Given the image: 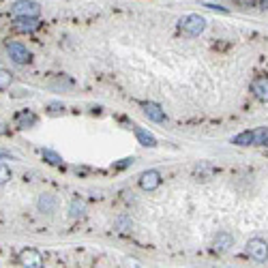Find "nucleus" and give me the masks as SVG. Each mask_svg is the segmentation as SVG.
Returning a JSON list of instances; mask_svg holds the SVG:
<instances>
[{"label":"nucleus","instance_id":"1","mask_svg":"<svg viewBox=\"0 0 268 268\" xmlns=\"http://www.w3.org/2000/svg\"><path fill=\"white\" fill-rule=\"evenodd\" d=\"M178 24H180V30H183L185 34H189V37H198V34L204 32L206 19L202 15H198V13H189V15H185Z\"/></svg>","mask_w":268,"mask_h":268},{"label":"nucleus","instance_id":"2","mask_svg":"<svg viewBox=\"0 0 268 268\" xmlns=\"http://www.w3.org/2000/svg\"><path fill=\"white\" fill-rule=\"evenodd\" d=\"M11 13L15 17H39L41 4L37 0H17V2H13Z\"/></svg>","mask_w":268,"mask_h":268},{"label":"nucleus","instance_id":"3","mask_svg":"<svg viewBox=\"0 0 268 268\" xmlns=\"http://www.w3.org/2000/svg\"><path fill=\"white\" fill-rule=\"evenodd\" d=\"M247 253L256 262H266L268 260V243L262 238H251L247 243Z\"/></svg>","mask_w":268,"mask_h":268},{"label":"nucleus","instance_id":"4","mask_svg":"<svg viewBox=\"0 0 268 268\" xmlns=\"http://www.w3.org/2000/svg\"><path fill=\"white\" fill-rule=\"evenodd\" d=\"M6 52H9L11 60L15 64H28L32 58L30 52H28V47L21 45V43H9V45H6Z\"/></svg>","mask_w":268,"mask_h":268},{"label":"nucleus","instance_id":"5","mask_svg":"<svg viewBox=\"0 0 268 268\" xmlns=\"http://www.w3.org/2000/svg\"><path fill=\"white\" fill-rule=\"evenodd\" d=\"M159 185H161V174L157 170H148L140 176V187L144 191H155Z\"/></svg>","mask_w":268,"mask_h":268},{"label":"nucleus","instance_id":"6","mask_svg":"<svg viewBox=\"0 0 268 268\" xmlns=\"http://www.w3.org/2000/svg\"><path fill=\"white\" fill-rule=\"evenodd\" d=\"M19 264L21 266H30V268H41L43 266V258L39 251L34 249H24L19 253Z\"/></svg>","mask_w":268,"mask_h":268},{"label":"nucleus","instance_id":"7","mask_svg":"<svg viewBox=\"0 0 268 268\" xmlns=\"http://www.w3.org/2000/svg\"><path fill=\"white\" fill-rule=\"evenodd\" d=\"M251 92L258 101H268V77H256L251 82Z\"/></svg>","mask_w":268,"mask_h":268},{"label":"nucleus","instance_id":"8","mask_svg":"<svg viewBox=\"0 0 268 268\" xmlns=\"http://www.w3.org/2000/svg\"><path fill=\"white\" fill-rule=\"evenodd\" d=\"M144 114L153 122H168V116H165V112L157 103H144Z\"/></svg>","mask_w":268,"mask_h":268},{"label":"nucleus","instance_id":"9","mask_svg":"<svg viewBox=\"0 0 268 268\" xmlns=\"http://www.w3.org/2000/svg\"><path fill=\"white\" fill-rule=\"evenodd\" d=\"M133 131H135V137H137V142H140L142 146H148V148H155V146H157V137H155L153 133H148L146 129L135 127Z\"/></svg>","mask_w":268,"mask_h":268},{"label":"nucleus","instance_id":"10","mask_svg":"<svg viewBox=\"0 0 268 268\" xmlns=\"http://www.w3.org/2000/svg\"><path fill=\"white\" fill-rule=\"evenodd\" d=\"M37 206H39V211L41 213H47V215H52L56 211V198L52 193H43L39 202H37Z\"/></svg>","mask_w":268,"mask_h":268},{"label":"nucleus","instance_id":"11","mask_svg":"<svg viewBox=\"0 0 268 268\" xmlns=\"http://www.w3.org/2000/svg\"><path fill=\"white\" fill-rule=\"evenodd\" d=\"M232 245H234V238H232L228 232H221V234H217V238H215V251H217V253L228 251Z\"/></svg>","mask_w":268,"mask_h":268},{"label":"nucleus","instance_id":"12","mask_svg":"<svg viewBox=\"0 0 268 268\" xmlns=\"http://www.w3.org/2000/svg\"><path fill=\"white\" fill-rule=\"evenodd\" d=\"M268 142V127H258L251 131V144L253 146H266Z\"/></svg>","mask_w":268,"mask_h":268},{"label":"nucleus","instance_id":"13","mask_svg":"<svg viewBox=\"0 0 268 268\" xmlns=\"http://www.w3.org/2000/svg\"><path fill=\"white\" fill-rule=\"evenodd\" d=\"M34 122H37V116L30 114V112H24V114H19L17 116V125L21 129H28V127H32Z\"/></svg>","mask_w":268,"mask_h":268},{"label":"nucleus","instance_id":"14","mask_svg":"<svg viewBox=\"0 0 268 268\" xmlns=\"http://www.w3.org/2000/svg\"><path fill=\"white\" fill-rule=\"evenodd\" d=\"M37 24V17H17V28L19 30H34Z\"/></svg>","mask_w":268,"mask_h":268},{"label":"nucleus","instance_id":"15","mask_svg":"<svg viewBox=\"0 0 268 268\" xmlns=\"http://www.w3.org/2000/svg\"><path fill=\"white\" fill-rule=\"evenodd\" d=\"M232 144H236V146H251V131H243L232 137Z\"/></svg>","mask_w":268,"mask_h":268},{"label":"nucleus","instance_id":"16","mask_svg":"<svg viewBox=\"0 0 268 268\" xmlns=\"http://www.w3.org/2000/svg\"><path fill=\"white\" fill-rule=\"evenodd\" d=\"M84 213V202L82 200H73V202H71V208H69V215L71 217H73V219H77V217L79 215H82Z\"/></svg>","mask_w":268,"mask_h":268},{"label":"nucleus","instance_id":"17","mask_svg":"<svg viewBox=\"0 0 268 268\" xmlns=\"http://www.w3.org/2000/svg\"><path fill=\"white\" fill-rule=\"evenodd\" d=\"M43 159H45L47 163H52V165H62V157L56 155L54 150H43Z\"/></svg>","mask_w":268,"mask_h":268},{"label":"nucleus","instance_id":"18","mask_svg":"<svg viewBox=\"0 0 268 268\" xmlns=\"http://www.w3.org/2000/svg\"><path fill=\"white\" fill-rule=\"evenodd\" d=\"M11 79H13V75L9 73V71H6V69H0V90L9 88V86H11Z\"/></svg>","mask_w":268,"mask_h":268},{"label":"nucleus","instance_id":"19","mask_svg":"<svg viewBox=\"0 0 268 268\" xmlns=\"http://www.w3.org/2000/svg\"><path fill=\"white\" fill-rule=\"evenodd\" d=\"M9 180H11V170L6 168L4 163H0V187L6 185V183H9Z\"/></svg>","mask_w":268,"mask_h":268},{"label":"nucleus","instance_id":"20","mask_svg":"<svg viewBox=\"0 0 268 268\" xmlns=\"http://www.w3.org/2000/svg\"><path fill=\"white\" fill-rule=\"evenodd\" d=\"M116 228H118L120 232H127V230H131V219L129 217H120L118 223H116Z\"/></svg>","mask_w":268,"mask_h":268},{"label":"nucleus","instance_id":"21","mask_svg":"<svg viewBox=\"0 0 268 268\" xmlns=\"http://www.w3.org/2000/svg\"><path fill=\"white\" fill-rule=\"evenodd\" d=\"M133 161L135 159L133 157H127V159H120L118 163H114V170H125V168H129V165H133Z\"/></svg>","mask_w":268,"mask_h":268},{"label":"nucleus","instance_id":"22","mask_svg":"<svg viewBox=\"0 0 268 268\" xmlns=\"http://www.w3.org/2000/svg\"><path fill=\"white\" fill-rule=\"evenodd\" d=\"M62 110H64V107L60 103H52V105H49V112H52V114H58V112H62Z\"/></svg>","mask_w":268,"mask_h":268},{"label":"nucleus","instance_id":"23","mask_svg":"<svg viewBox=\"0 0 268 268\" xmlns=\"http://www.w3.org/2000/svg\"><path fill=\"white\" fill-rule=\"evenodd\" d=\"M206 6H208V9H213V11H221V13H228V11L223 9V6H219V4H211V2H208Z\"/></svg>","mask_w":268,"mask_h":268},{"label":"nucleus","instance_id":"24","mask_svg":"<svg viewBox=\"0 0 268 268\" xmlns=\"http://www.w3.org/2000/svg\"><path fill=\"white\" fill-rule=\"evenodd\" d=\"M4 133H6V129H4L2 122H0V135H4Z\"/></svg>","mask_w":268,"mask_h":268},{"label":"nucleus","instance_id":"25","mask_svg":"<svg viewBox=\"0 0 268 268\" xmlns=\"http://www.w3.org/2000/svg\"><path fill=\"white\" fill-rule=\"evenodd\" d=\"M264 6H266V9H268V0H264Z\"/></svg>","mask_w":268,"mask_h":268}]
</instances>
